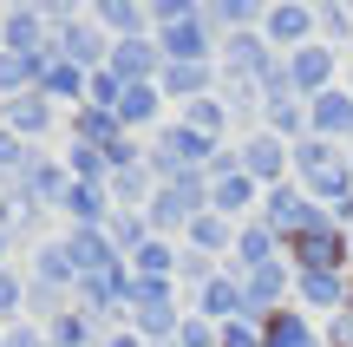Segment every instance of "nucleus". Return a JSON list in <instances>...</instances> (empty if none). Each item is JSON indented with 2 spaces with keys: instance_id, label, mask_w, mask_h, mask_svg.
Returning <instances> with one entry per match:
<instances>
[{
  "instance_id": "6",
  "label": "nucleus",
  "mask_w": 353,
  "mask_h": 347,
  "mask_svg": "<svg viewBox=\"0 0 353 347\" xmlns=\"http://www.w3.org/2000/svg\"><path fill=\"white\" fill-rule=\"evenodd\" d=\"M314 33H321V20H314V7H301V0H281V7H268V20H262V39L275 52L314 46Z\"/></svg>"
},
{
  "instance_id": "23",
  "label": "nucleus",
  "mask_w": 353,
  "mask_h": 347,
  "mask_svg": "<svg viewBox=\"0 0 353 347\" xmlns=\"http://www.w3.org/2000/svg\"><path fill=\"white\" fill-rule=\"evenodd\" d=\"M216 335H223L216 321H203V315H183V328H176V347H216Z\"/></svg>"
},
{
  "instance_id": "5",
  "label": "nucleus",
  "mask_w": 353,
  "mask_h": 347,
  "mask_svg": "<svg viewBox=\"0 0 353 347\" xmlns=\"http://www.w3.org/2000/svg\"><path fill=\"white\" fill-rule=\"evenodd\" d=\"M281 59H288V86L301 92V99H321V92H334V72H341V46L314 39V46L281 52Z\"/></svg>"
},
{
  "instance_id": "7",
  "label": "nucleus",
  "mask_w": 353,
  "mask_h": 347,
  "mask_svg": "<svg viewBox=\"0 0 353 347\" xmlns=\"http://www.w3.org/2000/svg\"><path fill=\"white\" fill-rule=\"evenodd\" d=\"M307 138H327V144H341V151H347V138H353V92L347 86L307 99Z\"/></svg>"
},
{
  "instance_id": "12",
  "label": "nucleus",
  "mask_w": 353,
  "mask_h": 347,
  "mask_svg": "<svg viewBox=\"0 0 353 347\" xmlns=\"http://www.w3.org/2000/svg\"><path fill=\"white\" fill-rule=\"evenodd\" d=\"M196 315H203V321H216V328L242 321V315H249V308H242V282H236V275H216V282L196 295Z\"/></svg>"
},
{
  "instance_id": "16",
  "label": "nucleus",
  "mask_w": 353,
  "mask_h": 347,
  "mask_svg": "<svg viewBox=\"0 0 353 347\" xmlns=\"http://www.w3.org/2000/svg\"><path fill=\"white\" fill-rule=\"evenodd\" d=\"M307 341H314V328L294 315V301H288V308H275V315L262 321V347H307Z\"/></svg>"
},
{
  "instance_id": "13",
  "label": "nucleus",
  "mask_w": 353,
  "mask_h": 347,
  "mask_svg": "<svg viewBox=\"0 0 353 347\" xmlns=\"http://www.w3.org/2000/svg\"><path fill=\"white\" fill-rule=\"evenodd\" d=\"M85 66H72V59H59V52H46V66H39V79H33V92H46V99H85Z\"/></svg>"
},
{
  "instance_id": "20",
  "label": "nucleus",
  "mask_w": 353,
  "mask_h": 347,
  "mask_svg": "<svg viewBox=\"0 0 353 347\" xmlns=\"http://www.w3.org/2000/svg\"><path fill=\"white\" fill-rule=\"evenodd\" d=\"M131 275H151V282H170L176 275V249L164 243V236H151V243L131 256Z\"/></svg>"
},
{
  "instance_id": "11",
  "label": "nucleus",
  "mask_w": 353,
  "mask_h": 347,
  "mask_svg": "<svg viewBox=\"0 0 353 347\" xmlns=\"http://www.w3.org/2000/svg\"><path fill=\"white\" fill-rule=\"evenodd\" d=\"M164 92H157V86H125V99H118V125H125L131 131V138H138V131H157V112H164Z\"/></svg>"
},
{
  "instance_id": "29",
  "label": "nucleus",
  "mask_w": 353,
  "mask_h": 347,
  "mask_svg": "<svg viewBox=\"0 0 353 347\" xmlns=\"http://www.w3.org/2000/svg\"><path fill=\"white\" fill-rule=\"evenodd\" d=\"M347 92H353V66H347Z\"/></svg>"
},
{
  "instance_id": "9",
  "label": "nucleus",
  "mask_w": 353,
  "mask_h": 347,
  "mask_svg": "<svg viewBox=\"0 0 353 347\" xmlns=\"http://www.w3.org/2000/svg\"><path fill=\"white\" fill-rule=\"evenodd\" d=\"M157 92L183 112V105H196V99H216V92H223V72H216V66H164V72H157Z\"/></svg>"
},
{
  "instance_id": "4",
  "label": "nucleus",
  "mask_w": 353,
  "mask_h": 347,
  "mask_svg": "<svg viewBox=\"0 0 353 347\" xmlns=\"http://www.w3.org/2000/svg\"><path fill=\"white\" fill-rule=\"evenodd\" d=\"M112 79L118 86H157V72H164V46H157V33H138V39H112Z\"/></svg>"
},
{
  "instance_id": "14",
  "label": "nucleus",
  "mask_w": 353,
  "mask_h": 347,
  "mask_svg": "<svg viewBox=\"0 0 353 347\" xmlns=\"http://www.w3.org/2000/svg\"><path fill=\"white\" fill-rule=\"evenodd\" d=\"M347 282L353 275H294V301L301 308H321V315H341L347 308Z\"/></svg>"
},
{
  "instance_id": "26",
  "label": "nucleus",
  "mask_w": 353,
  "mask_h": 347,
  "mask_svg": "<svg viewBox=\"0 0 353 347\" xmlns=\"http://www.w3.org/2000/svg\"><path fill=\"white\" fill-rule=\"evenodd\" d=\"M20 301H26V282H20V275L7 269V262H0V315H13Z\"/></svg>"
},
{
  "instance_id": "25",
  "label": "nucleus",
  "mask_w": 353,
  "mask_h": 347,
  "mask_svg": "<svg viewBox=\"0 0 353 347\" xmlns=\"http://www.w3.org/2000/svg\"><path fill=\"white\" fill-rule=\"evenodd\" d=\"M216 347H262V328L255 321H229L223 335H216Z\"/></svg>"
},
{
  "instance_id": "1",
  "label": "nucleus",
  "mask_w": 353,
  "mask_h": 347,
  "mask_svg": "<svg viewBox=\"0 0 353 347\" xmlns=\"http://www.w3.org/2000/svg\"><path fill=\"white\" fill-rule=\"evenodd\" d=\"M196 217H210V177H203V170H190V177H170V184H157L151 210H144L151 236H176V230L190 236V223H196Z\"/></svg>"
},
{
  "instance_id": "28",
  "label": "nucleus",
  "mask_w": 353,
  "mask_h": 347,
  "mask_svg": "<svg viewBox=\"0 0 353 347\" xmlns=\"http://www.w3.org/2000/svg\"><path fill=\"white\" fill-rule=\"evenodd\" d=\"M347 262H353V230H347Z\"/></svg>"
},
{
  "instance_id": "27",
  "label": "nucleus",
  "mask_w": 353,
  "mask_h": 347,
  "mask_svg": "<svg viewBox=\"0 0 353 347\" xmlns=\"http://www.w3.org/2000/svg\"><path fill=\"white\" fill-rule=\"evenodd\" d=\"M341 315H347V321H353V282H347V308H341Z\"/></svg>"
},
{
  "instance_id": "18",
  "label": "nucleus",
  "mask_w": 353,
  "mask_h": 347,
  "mask_svg": "<svg viewBox=\"0 0 353 347\" xmlns=\"http://www.w3.org/2000/svg\"><path fill=\"white\" fill-rule=\"evenodd\" d=\"M294 184H307V177H321V170H327V164H341V144H327V138H301V144H294Z\"/></svg>"
},
{
  "instance_id": "8",
  "label": "nucleus",
  "mask_w": 353,
  "mask_h": 347,
  "mask_svg": "<svg viewBox=\"0 0 353 347\" xmlns=\"http://www.w3.org/2000/svg\"><path fill=\"white\" fill-rule=\"evenodd\" d=\"M59 59H72V66H85V72H99L105 59H112V39H105V26L99 20H59Z\"/></svg>"
},
{
  "instance_id": "30",
  "label": "nucleus",
  "mask_w": 353,
  "mask_h": 347,
  "mask_svg": "<svg viewBox=\"0 0 353 347\" xmlns=\"http://www.w3.org/2000/svg\"><path fill=\"white\" fill-rule=\"evenodd\" d=\"M157 347H176V341H157Z\"/></svg>"
},
{
  "instance_id": "2",
  "label": "nucleus",
  "mask_w": 353,
  "mask_h": 347,
  "mask_svg": "<svg viewBox=\"0 0 353 347\" xmlns=\"http://www.w3.org/2000/svg\"><path fill=\"white\" fill-rule=\"evenodd\" d=\"M275 59H281V52L268 46L262 33H223V46H216V72H223V79H249V86H262V72Z\"/></svg>"
},
{
  "instance_id": "17",
  "label": "nucleus",
  "mask_w": 353,
  "mask_h": 347,
  "mask_svg": "<svg viewBox=\"0 0 353 347\" xmlns=\"http://www.w3.org/2000/svg\"><path fill=\"white\" fill-rule=\"evenodd\" d=\"M183 249H203V256H223V249H236V223H223V217L210 210V217H196V223H190Z\"/></svg>"
},
{
  "instance_id": "22",
  "label": "nucleus",
  "mask_w": 353,
  "mask_h": 347,
  "mask_svg": "<svg viewBox=\"0 0 353 347\" xmlns=\"http://www.w3.org/2000/svg\"><path fill=\"white\" fill-rule=\"evenodd\" d=\"M52 341H59V347H92V321L79 308H65L59 321H52Z\"/></svg>"
},
{
  "instance_id": "24",
  "label": "nucleus",
  "mask_w": 353,
  "mask_h": 347,
  "mask_svg": "<svg viewBox=\"0 0 353 347\" xmlns=\"http://www.w3.org/2000/svg\"><path fill=\"white\" fill-rule=\"evenodd\" d=\"M314 20H321V33H327V46L334 39H353V13L347 7H314Z\"/></svg>"
},
{
  "instance_id": "31",
  "label": "nucleus",
  "mask_w": 353,
  "mask_h": 347,
  "mask_svg": "<svg viewBox=\"0 0 353 347\" xmlns=\"http://www.w3.org/2000/svg\"><path fill=\"white\" fill-rule=\"evenodd\" d=\"M347 157H353V138H347Z\"/></svg>"
},
{
  "instance_id": "15",
  "label": "nucleus",
  "mask_w": 353,
  "mask_h": 347,
  "mask_svg": "<svg viewBox=\"0 0 353 347\" xmlns=\"http://www.w3.org/2000/svg\"><path fill=\"white\" fill-rule=\"evenodd\" d=\"M105 243H112L118 256L131 262V256H138L144 243H151V223H144L138 210H112V223H105Z\"/></svg>"
},
{
  "instance_id": "21",
  "label": "nucleus",
  "mask_w": 353,
  "mask_h": 347,
  "mask_svg": "<svg viewBox=\"0 0 353 347\" xmlns=\"http://www.w3.org/2000/svg\"><path fill=\"white\" fill-rule=\"evenodd\" d=\"M176 118H183L190 131H203V138H216V144H223V131H229V112H223V99H196V105H183Z\"/></svg>"
},
{
  "instance_id": "32",
  "label": "nucleus",
  "mask_w": 353,
  "mask_h": 347,
  "mask_svg": "<svg viewBox=\"0 0 353 347\" xmlns=\"http://www.w3.org/2000/svg\"><path fill=\"white\" fill-rule=\"evenodd\" d=\"M0 347H7V341H0Z\"/></svg>"
},
{
  "instance_id": "10",
  "label": "nucleus",
  "mask_w": 353,
  "mask_h": 347,
  "mask_svg": "<svg viewBox=\"0 0 353 347\" xmlns=\"http://www.w3.org/2000/svg\"><path fill=\"white\" fill-rule=\"evenodd\" d=\"M7 131L13 138H46L52 131V99L46 92H13L7 99Z\"/></svg>"
},
{
  "instance_id": "3",
  "label": "nucleus",
  "mask_w": 353,
  "mask_h": 347,
  "mask_svg": "<svg viewBox=\"0 0 353 347\" xmlns=\"http://www.w3.org/2000/svg\"><path fill=\"white\" fill-rule=\"evenodd\" d=\"M236 157H242V177H255L262 190H275V184H288V170H294L288 144H281L275 131H249V138L236 144Z\"/></svg>"
},
{
  "instance_id": "19",
  "label": "nucleus",
  "mask_w": 353,
  "mask_h": 347,
  "mask_svg": "<svg viewBox=\"0 0 353 347\" xmlns=\"http://www.w3.org/2000/svg\"><path fill=\"white\" fill-rule=\"evenodd\" d=\"M33 282H39V288H65V282H79V269H72V256H65V243H46V249H39Z\"/></svg>"
}]
</instances>
